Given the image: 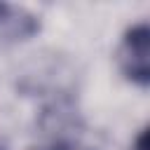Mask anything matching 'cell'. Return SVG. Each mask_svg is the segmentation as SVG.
Returning <instances> with one entry per match:
<instances>
[{"instance_id": "7a4b0ae2", "label": "cell", "mask_w": 150, "mask_h": 150, "mask_svg": "<svg viewBox=\"0 0 150 150\" xmlns=\"http://www.w3.org/2000/svg\"><path fill=\"white\" fill-rule=\"evenodd\" d=\"M40 33V19L26 7L0 2V45L12 47L19 42H28Z\"/></svg>"}, {"instance_id": "6da1fadb", "label": "cell", "mask_w": 150, "mask_h": 150, "mask_svg": "<svg viewBox=\"0 0 150 150\" xmlns=\"http://www.w3.org/2000/svg\"><path fill=\"white\" fill-rule=\"evenodd\" d=\"M117 66L129 82L138 87L150 84V28L145 21L131 26L122 35L117 47Z\"/></svg>"}, {"instance_id": "277c9868", "label": "cell", "mask_w": 150, "mask_h": 150, "mask_svg": "<svg viewBox=\"0 0 150 150\" xmlns=\"http://www.w3.org/2000/svg\"><path fill=\"white\" fill-rule=\"evenodd\" d=\"M131 150H148V129H141L131 143Z\"/></svg>"}, {"instance_id": "3957f363", "label": "cell", "mask_w": 150, "mask_h": 150, "mask_svg": "<svg viewBox=\"0 0 150 150\" xmlns=\"http://www.w3.org/2000/svg\"><path fill=\"white\" fill-rule=\"evenodd\" d=\"M49 150H91V148L84 145V143H80V141H59Z\"/></svg>"}]
</instances>
